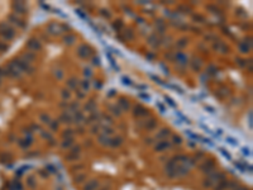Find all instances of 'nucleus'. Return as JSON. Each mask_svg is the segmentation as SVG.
I'll return each instance as SVG.
<instances>
[{"mask_svg":"<svg viewBox=\"0 0 253 190\" xmlns=\"http://www.w3.org/2000/svg\"><path fill=\"white\" fill-rule=\"evenodd\" d=\"M168 134V131L167 129H163V131H161V134H158V138H162V137H165Z\"/></svg>","mask_w":253,"mask_h":190,"instance_id":"ddd939ff","label":"nucleus"},{"mask_svg":"<svg viewBox=\"0 0 253 190\" xmlns=\"http://www.w3.org/2000/svg\"><path fill=\"white\" fill-rule=\"evenodd\" d=\"M71 133H72L71 131H67V132H65V134H63V136H65V137H68V136H71Z\"/></svg>","mask_w":253,"mask_h":190,"instance_id":"a211bd4d","label":"nucleus"},{"mask_svg":"<svg viewBox=\"0 0 253 190\" xmlns=\"http://www.w3.org/2000/svg\"><path fill=\"white\" fill-rule=\"evenodd\" d=\"M28 183H29V186H33V185H34V184H33V179H32V177H29V179H28Z\"/></svg>","mask_w":253,"mask_h":190,"instance_id":"dca6fc26","label":"nucleus"},{"mask_svg":"<svg viewBox=\"0 0 253 190\" xmlns=\"http://www.w3.org/2000/svg\"><path fill=\"white\" fill-rule=\"evenodd\" d=\"M154 126H156V123H154V121H153V119H151V121L148 122V124H146V127L148 128V129H152V128H154Z\"/></svg>","mask_w":253,"mask_h":190,"instance_id":"9d476101","label":"nucleus"},{"mask_svg":"<svg viewBox=\"0 0 253 190\" xmlns=\"http://www.w3.org/2000/svg\"><path fill=\"white\" fill-rule=\"evenodd\" d=\"M213 169H214V163H211L210 161L205 162V165H201V170H202V171H205L206 174H209Z\"/></svg>","mask_w":253,"mask_h":190,"instance_id":"20e7f679","label":"nucleus"},{"mask_svg":"<svg viewBox=\"0 0 253 190\" xmlns=\"http://www.w3.org/2000/svg\"><path fill=\"white\" fill-rule=\"evenodd\" d=\"M84 179H85V175H82V174H81V175H79L77 177H75V183H81Z\"/></svg>","mask_w":253,"mask_h":190,"instance_id":"f8f14e48","label":"nucleus"},{"mask_svg":"<svg viewBox=\"0 0 253 190\" xmlns=\"http://www.w3.org/2000/svg\"><path fill=\"white\" fill-rule=\"evenodd\" d=\"M103 190H108V189H103Z\"/></svg>","mask_w":253,"mask_h":190,"instance_id":"4be33fe9","label":"nucleus"},{"mask_svg":"<svg viewBox=\"0 0 253 190\" xmlns=\"http://www.w3.org/2000/svg\"><path fill=\"white\" fill-rule=\"evenodd\" d=\"M28 47L32 48V49H35V51H38V49H40V43L37 41V39H32L30 42H28Z\"/></svg>","mask_w":253,"mask_h":190,"instance_id":"7ed1b4c3","label":"nucleus"},{"mask_svg":"<svg viewBox=\"0 0 253 190\" xmlns=\"http://www.w3.org/2000/svg\"><path fill=\"white\" fill-rule=\"evenodd\" d=\"M71 142H72V139H67V141L63 142L62 146H63V147H70V146H71Z\"/></svg>","mask_w":253,"mask_h":190,"instance_id":"4468645a","label":"nucleus"},{"mask_svg":"<svg viewBox=\"0 0 253 190\" xmlns=\"http://www.w3.org/2000/svg\"><path fill=\"white\" fill-rule=\"evenodd\" d=\"M94 63L98 65V63H99V60H98V58H94Z\"/></svg>","mask_w":253,"mask_h":190,"instance_id":"412c9836","label":"nucleus"},{"mask_svg":"<svg viewBox=\"0 0 253 190\" xmlns=\"http://www.w3.org/2000/svg\"><path fill=\"white\" fill-rule=\"evenodd\" d=\"M90 49L86 47V46H81L79 48V56L80 57H82V58H86V57H89V54H90Z\"/></svg>","mask_w":253,"mask_h":190,"instance_id":"f03ea898","label":"nucleus"},{"mask_svg":"<svg viewBox=\"0 0 253 190\" xmlns=\"http://www.w3.org/2000/svg\"><path fill=\"white\" fill-rule=\"evenodd\" d=\"M110 142H113V146H119L120 142H121V139L120 138H114V139H111Z\"/></svg>","mask_w":253,"mask_h":190,"instance_id":"9b49d317","label":"nucleus"},{"mask_svg":"<svg viewBox=\"0 0 253 190\" xmlns=\"http://www.w3.org/2000/svg\"><path fill=\"white\" fill-rule=\"evenodd\" d=\"M227 186H228V183L224 181V179H223L220 181H218V186L215 188V190H224Z\"/></svg>","mask_w":253,"mask_h":190,"instance_id":"423d86ee","label":"nucleus"},{"mask_svg":"<svg viewBox=\"0 0 253 190\" xmlns=\"http://www.w3.org/2000/svg\"><path fill=\"white\" fill-rule=\"evenodd\" d=\"M14 9L17 12H19V13H24L25 12V8H24V5L22 3H15L14 4Z\"/></svg>","mask_w":253,"mask_h":190,"instance_id":"0eeeda50","label":"nucleus"},{"mask_svg":"<svg viewBox=\"0 0 253 190\" xmlns=\"http://www.w3.org/2000/svg\"><path fill=\"white\" fill-rule=\"evenodd\" d=\"M62 119H63V121H67V122H70V121H71L68 116H62Z\"/></svg>","mask_w":253,"mask_h":190,"instance_id":"f3484780","label":"nucleus"},{"mask_svg":"<svg viewBox=\"0 0 253 190\" xmlns=\"http://www.w3.org/2000/svg\"><path fill=\"white\" fill-rule=\"evenodd\" d=\"M174 139H175V142H179V143L181 142V138L180 137H174Z\"/></svg>","mask_w":253,"mask_h":190,"instance_id":"6ab92c4d","label":"nucleus"},{"mask_svg":"<svg viewBox=\"0 0 253 190\" xmlns=\"http://www.w3.org/2000/svg\"><path fill=\"white\" fill-rule=\"evenodd\" d=\"M79 157V155L77 153H75V152H71L68 156H66V160H76Z\"/></svg>","mask_w":253,"mask_h":190,"instance_id":"1a4fd4ad","label":"nucleus"},{"mask_svg":"<svg viewBox=\"0 0 253 190\" xmlns=\"http://www.w3.org/2000/svg\"><path fill=\"white\" fill-rule=\"evenodd\" d=\"M98 186H99L98 180H90V181L84 186V190H95Z\"/></svg>","mask_w":253,"mask_h":190,"instance_id":"f257e3e1","label":"nucleus"},{"mask_svg":"<svg viewBox=\"0 0 253 190\" xmlns=\"http://www.w3.org/2000/svg\"><path fill=\"white\" fill-rule=\"evenodd\" d=\"M134 112H135L137 116H144V114L147 113L146 109H144V108H142V107H137Z\"/></svg>","mask_w":253,"mask_h":190,"instance_id":"6e6552de","label":"nucleus"},{"mask_svg":"<svg viewBox=\"0 0 253 190\" xmlns=\"http://www.w3.org/2000/svg\"><path fill=\"white\" fill-rule=\"evenodd\" d=\"M168 147H170V143L168 142H167V141H162L160 143H157L156 149H157V151H163V149L168 148Z\"/></svg>","mask_w":253,"mask_h":190,"instance_id":"39448f33","label":"nucleus"},{"mask_svg":"<svg viewBox=\"0 0 253 190\" xmlns=\"http://www.w3.org/2000/svg\"><path fill=\"white\" fill-rule=\"evenodd\" d=\"M234 190H248V189H246V188H243V186H238V188H235Z\"/></svg>","mask_w":253,"mask_h":190,"instance_id":"aec40b11","label":"nucleus"},{"mask_svg":"<svg viewBox=\"0 0 253 190\" xmlns=\"http://www.w3.org/2000/svg\"><path fill=\"white\" fill-rule=\"evenodd\" d=\"M75 39V37H72V36H70V37H67V38H65V41L67 42V43H72V41Z\"/></svg>","mask_w":253,"mask_h":190,"instance_id":"2eb2a0df","label":"nucleus"}]
</instances>
